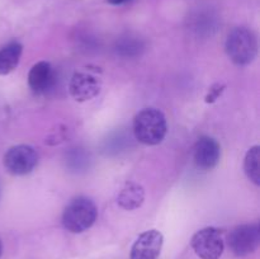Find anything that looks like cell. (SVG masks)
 I'll return each mask as SVG.
<instances>
[{
    "mask_svg": "<svg viewBox=\"0 0 260 259\" xmlns=\"http://www.w3.org/2000/svg\"><path fill=\"white\" fill-rule=\"evenodd\" d=\"M98 217L95 203L86 197L74 198L62 213V225L73 234H80L90 229Z\"/></svg>",
    "mask_w": 260,
    "mask_h": 259,
    "instance_id": "3",
    "label": "cell"
},
{
    "mask_svg": "<svg viewBox=\"0 0 260 259\" xmlns=\"http://www.w3.org/2000/svg\"><path fill=\"white\" fill-rule=\"evenodd\" d=\"M144 48V45L140 40L134 37H126L122 38L118 43H117L116 51L121 56L124 57H132V56L140 55V51Z\"/></svg>",
    "mask_w": 260,
    "mask_h": 259,
    "instance_id": "14",
    "label": "cell"
},
{
    "mask_svg": "<svg viewBox=\"0 0 260 259\" xmlns=\"http://www.w3.org/2000/svg\"><path fill=\"white\" fill-rule=\"evenodd\" d=\"M260 229L258 223H245L234 229L229 235V246L238 256H245L259 248Z\"/></svg>",
    "mask_w": 260,
    "mask_h": 259,
    "instance_id": "6",
    "label": "cell"
},
{
    "mask_svg": "<svg viewBox=\"0 0 260 259\" xmlns=\"http://www.w3.org/2000/svg\"><path fill=\"white\" fill-rule=\"evenodd\" d=\"M23 53V46L19 42L8 43L0 48V75H8L19 65Z\"/></svg>",
    "mask_w": 260,
    "mask_h": 259,
    "instance_id": "12",
    "label": "cell"
},
{
    "mask_svg": "<svg viewBox=\"0 0 260 259\" xmlns=\"http://www.w3.org/2000/svg\"><path fill=\"white\" fill-rule=\"evenodd\" d=\"M193 159L196 165L202 170H212L221 159V146L213 137L202 136L194 145Z\"/></svg>",
    "mask_w": 260,
    "mask_h": 259,
    "instance_id": "8",
    "label": "cell"
},
{
    "mask_svg": "<svg viewBox=\"0 0 260 259\" xmlns=\"http://www.w3.org/2000/svg\"><path fill=\"white\" fill-rule=\"evenodd\" d=\"M225 48L226 53L234 63L245 66L253 62L258 55V40L251 29L238 27L229 33Z\"/></svg>",
    "mask_w": 260,
    "mask_h": 259,
    "instance_id": "2",
    "label": "cell"
},
{
    "mask_svg": "<svg viewBox=\"0 0 260 259\" xmlns=\"http://www.w3.org/2000/svg\"><path fill=\"white\" fill-rule=\"evenodd\" d=\"M38 164V154L30 145H17L5 152L4 167L12 175H27Z\"/></svg>",
    "mask_w": 260,
    "mask_h": 259,
    "instance_id": "4",
    "label": "cell"
},
{
    "mask_svg": "<svg viewBox=\"0 0 260 259\" xmlns=\"http://www.w3.org/2000/svg\"><path fill=\"white\" fill-rule=\"evenodd\" d=\"M102 80L98 75L86 71H76L69 83V91L76 102L90 101L99 94Z\"/></svg>",
    "mask_w": 260,
    "mask_h": 259,
    "instance_id": "7",
    "label": "cell"
},
{
    "mask_svg": "<svg viewBox=\"0 0 260 259\" xmlns=\"http://www.w3.org/2000/svg\"><path fill=\"white\" fill-rule=\"evenodd\" d=\"M164 238L157 230L142 233L131 249V259H157L161 251Z\"/></svg>",
    "mask_w": 260,
    "mask_h": 259,
    "instance_id": "9",
    "label": "cell"
},
{
    "mask_svg": "<svg viewBox=\"0 0 260 259\" xmlns=\"http://www.w3.org/2000/svg\"><path fill=\"white\" fill-rule=\"evenodd\" d=\"M3 253V244H2V240H0V255H2Z\"/></svg>",
    "mask_w": 260,
    "mask_h": 259,
    "instance_id": "17",
    "label": "cell"
},
{
    "mask_svg": "<svg viewBox=\"0 0 260 259\" xmlns=\"http://www.w3.org/2000/svg\"><path fill=\"white\" fill-rule=\"evenodd\" d=\"M145 201V189L141 184L135 182H127L118 193L117 203L123 210L132 211L141 207Z\"/></svg>",
    "mask_w": 260,
    "mask_h": 259,
    "instance_id": "11",
    "label": "cell"
},
{
    "mask_svg": "<svg viewBox=\"0 0 260 259\" xmlns=\"http://www.w3.org/2000/svg\"><path fill=\"white\" fill-rule=\"evenodd\" d=\"M225 89H226V85H223V84H220V83L213 84V85L210 88V90H208L207 95H206V103L208 104L215 103V102L222 95Z\"/></svg>",
    "mask_w": 260,
    "mask_h": 259,
    "instance_id": "15",
    "label": "cell"
},
{
    "mask_svg": "<svg viewBox=\"0 0 260 259\" xmlns=\"http://www.w3.org/2000/svg\"><path fill=\"white\" fill-rule=\"evenodd\" d=\"M168 132L167 117L160 109L144 108L134 118V135L139 142L149 146L160 144Z\"/></svg>",
    "mask_w": 260,
    "mask_h": 259,
    "instance_id": "1",
    "label": "cell"
},
{
    "mask_svg": "<svg viewBox=\"0 0 260 259\" xmlns=\"http://www.w3.org/2000/svg\"><path fill=\"white\" fill-rule=\"evenodd\" d=\"M55 75L52 66L47 61H40L35 63L28 74V85L35 93H46L52 86Z\"/></svg>",
    "mask_w": 260,
    "mask_h": 259,
    "instance_id": "10",
    "label": "cell"
},
{
    "mask_svg": "<svg viewBox=\"0 0 260 259\" xmlns=\"http://www.w3.org/2000/svg\"><path fill=\"white\" fill-rule=\"evenodd\" d=\"M244 172L249 180L260 185V146L250 147L244 159Z\"/></svg>",
    "mask_w": 260,
    "mask_h": 259,
    "instance_id": "13",
    "label": "cell"
},
{
    "mask_svg": "<svg viewBox=\"0 0 260 259\" xmlns=\"http://www.w3.org/2000/svg\"><path fill=\"white\" fill-rule=\"evenodd\" d=\"M192 248L201 259H220L225 243L222 234L216 228H205L192 238Z\"/></svg>",
    "mask_w": 260,
    "mask_h": 259,
    "instance_id": "5",
    "label": "cell"
},
{
    "mask_svg": "<svg viewBox=\"0 0 260 259\" xmlns=\"http://www.w3.org/2000/svg\"><path fill=\"white\" fill-rule=\"evenodd\" d=\"M131 2V0H107V3L111 5H122V4H126V3Z\"/></svg>",
    "mask_w": 260,
    "mask_h": 259,
    "instance_id": "16",
    "label": "cell"
}]
</instances>
